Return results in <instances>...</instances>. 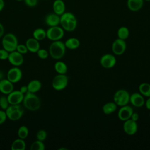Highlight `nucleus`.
I'll list each match as a JSON object with an SVG mask.
<instances>
[{
	"mask_svg": "<svg viewBox=\"0 0 150 150\" xmlns=\"http://www.w3.org/2000/svg\"><path fill=\"white\" fill-rule=\"evenodd\" d=\"M25 148L26 143L23 139H16L12 142L11 145L12 150H25Z\"/></svg>",
	"mask_w": 150,
	"mask_h": 150,
	"instance_id": "393cba45",
	"label": "nucleus"
},
{
	"mask_svg": "<svg viewBox=\"0 0 150 150\" xmlns=\"http://www.w3.org/2000/svg\"><path fill=\"white\" fill-rule=\"evenodd\" d=\"M60 16L55 13L47 15L45 18L46 23L50 27L58 26L60 24Z\"/></svg>",
	"mask_w": 150,
	"mask_h": 150,
	"instance_id": "6ab92c4d",
	"label": "nucleus"
},
{
	"mask_svg": "<svg viewBox=\"0 0 150 150\" xmlns=\"http://www.w3.org/2000/svg\"><path fill=\"white\" fill-rule=\"evenodd\" d=\"M8 59L12 65L15 66H21L24 60L22 54L15 50L9 52Z\"/></svg>",
	"mask_w": 150,
	"mask_h": 150,
	"instance_id": "2eb2a0df",
	"label": "nucleus"
},
{
	"mask_svg": "<svg viewBox=\"0 0 150 150\" xmlns=\"http://www.w3.org/2000/svg\"><path fill=\"white\" fill-rule=\"evenodd\" d=\"M47 137V132L43 129H40L36 134V138L39 141H44Z\"/></svg>",
	"mask_w": 150,
	"mask_h": 150,
	"instance_id": "473e14b6",
	"label": "nucleus"
},
{
	"mask_svg": "<svg viewBox=\"0 0 150 150\" xmlns=\"http://www.w3.org/2000/svg\"><path fill=\"white\" fill-rule=\"evenodd\" d=\"M117 108V105L114 102H108L104 104L102 107V110L104 114L109 115L114 112Z\"/></svg>",
	"mask_w": 150,
	"mask_h": 150,
	"instance_id": "4be33fe9",
	"label": "nucleus"
},
{
	"mask_svg": "<svg viewBox=\"0 0 150 150\" xmlns=\"http://www.w3.org/2000/svg\"><path fill=\"white\" fill-rule=\"evenodd\" d=\"M20 91L22 92L23 94H25L28 91V87H27V86H22L21 87Z\"/></svg>",
	"mask_w": 150,
	"mask_h": 150,
	"instance_id": "a19ab883",
	"label": "nucleus"
},
{
	"mask_svg": "<svg viewBox=\"0 0 150 150\" xmlns=\"http://www.w3.org/2000/svg\"><path fill=\"white\" fill-rule=\"evenodd\" d=\"M9 101L8 100V98L5 96L0 97V107L2 110H6V109L9 106Z\"/></svg>",
	"mask_w": 150,
	"mask_h": 150,
	"instance_id": "2f4dec72",
	"label": "nucleus"
},
{
	"mask_svg": "<svg viewBox=\"0 0 150 150\" xmlns=\"http://www.w3.org/2000/svg\"><path fill=\"white\" fill-rule=\"evenodd\" d=\"M9 52L5 50L4 49H0V59L1 60H5L7 59L9 56Z\"/></svg>",
	"mask_w": 150,
	"mask_h": 150,
	"instance_id": "c9c22d12",
	"label": "nucleus"
},
{
	"mask_svg": "<svg viewBox=\"0 0 150 150\" xmlns=\"http://www.w3.org/2000/svg\"><path fill=\"white\" fill-rule=\"evenodd\" d=\"M144 105H145L146 109L150 110V97H148V99L146 101H145Z\"/></svg>",
	"mask_w": 150,
	"mask_h": 150,
	"instance_id": "ea45409f",
	"label": "nucleus"
},
{
	"mask_svg": "<svg viewBox=\"0 0 150 150\" xmlns=\"http://www.w3.org/2000/svg\"><path fill=\"white\" fill-rule=\"evenodd\" d=\"M144 1H150V0H144Z\"/></svg>",
	"mask_w": 150,
	"mask_h": 150,
	"instance_id": "a18cd8bd",
	"label": "nucleus"
},
{
	"mask_svg": "<svg viewBox=\"0 0 150 150\" xmlns=\"http://www.w3.org/2000/svg\"><path fill=\"white\" fill-rule=\"evenodd\" d=\"M23 103L24 107L30 111L38 110L41 105L39 98L34 93L29 91H27L24 95Z\"/></svg>",
	"mask_w": 150,
	"mask_h": 150,
	"instance_id": "f03ea898",
	"label": "nucleus"
},
{
	"mask_svg": "<svg viewBox=\"0 0 150 150\" xmlns=\"http://www.w3.org/2000/svg\"><path fill=\"white\" fill-rule=\"evenodd\" d=\"M130 94L125 89H119L114 94L113 100L117 106L122 107L129 103Z\"/></svg>",
	"mask_w": 150,
	"mask_h": 150,
	"instance_id": "39448f33",
	"label": "nucleus"
},
{
	"mask_svg": "<svg viewBox=\"0 0 150 150\" xmlns=\"http://www.w3.org/2000/svg\"><path fill=\"white\" fill-rule=\"evenodd\" d=\"M26 46L28 50L32 53H36L40 48L39 40L33 38H29L26 42Z\"/></svg>",
	"mask_w": 150,
	"mask_h": 150,
	"instance_id": "aec40b11",
	"label": "nucleus"
},
{
	"mask_svg": "<svg viewBox=\"0 0 150 150\" xmlns=\"http://www.w3.org/2000/svg\"><path fill=\"white\" fill-rule=\"evenodd\" d=\"M54 69L58 74H66L67 71V66L63 62L58 61L54 64Z\"/></svg>",
	"mask_w": 150,
	"mask_h": 150,
	"instance_id": "bb28decb",
	"label": "nucleus"
},
{
	"mask_svg": "<svg viewBox=\"0 0 150 150\" xmlns=\"http://www.w3.org/2000/svg\"><path fill=\"white\" fill-rule=\"evenodd\" d=\"M123 130L124 132L128 135L135 134L138 131V124L137 121L131 119H128L124 121Z\"/></svg>",
	"mask_w": 150,
	"mask_h": 150,
	"instance_id": "9b49d317",
	"label": "nucleus"
},
{
	"mask_svg": "<svg viewBox=\"0 0 150 150\" xmlns=\"http://www.w3.org/2000/svg\"><path fill=\"white\" fill-rule=\"evenodd\" d=\"M64 34V29L58 26L50 27L46 31V37L52 41L60 40Z\"/></svg>",
	"mask_w": 150,
	"mask_h": 150,
	"instance_id": "6e6552de",
	"label": "nucleus"
},
{
	"mask_svg": "<svg viewBox=\"0 0 150 150\" xmlns=\"http://www.w3.org/2000/svg\"><path fill=\"white\" fill-rule=\"evenodd\" d=\"M149 117H150V112H149Z\"/></svg>",
	"mask_w": 150,
	"mask_h": 150,
	"instance_id": "de8ad7c7",
	"label": "nucleus"
},
{
	"mask_svg": "<svg viewBox=\"0 0 150 150\" xmlns=\"http://www.w3.org/2000/svg\"><path fill=\"white\" fill-rule=\"evenodd\" d=\"M133 112H134V110L132 107L127 104V105L120 107V108L118 111L117 116H118V118L121 121H125L131 118V115L133 113Z\"/></svg>",
	"mask_w": 150,
	"mask_h": 150,
	"instance_id": "f8f14e48",
	"label": "nucleus"
},
{
	"mask_svg": "<svg viewBox=\"0 0 150 150\" xmlns=\"http://www.w3.org/2000/svg\"><path fill=\"white\" fill-rule=\"evenodd\" d=\"M33 36L36 40H42L46 37V32L42 28H38L33 31Z\"/></svg>",
	"mask_w": 150,
	"mask_h": 150,
	"instance_id": "c85d7f7f",
	"label": "nucleus"
},
{
	"mask_svg": "<svg viewBox=\"0 0 150 150\" xmlns=\"http://www.w3.org/2000/svg\"><path fill=\"white\" fill-rule=\"evenodd\" d=\"M5 112L7 118L12 121H16L22 117L24 110L19 104H14L8 106Z\"/></svg>",
	"mask_w": 150,
	"mask_h": 150,
	"instance_id": "423d86ee",
	"label": "nucleus"
},
{
	"mask_svg": "<svg viewBox=\"0 0 150 150\" xmlns=\"http://www.w3.org/2000/svg\"><path fill=\"white\" fill-rule=\"evenodd\" d=\"M66 48L64 43L63 42L60 40L53 41L49 46V52L53 59L59 60L64 56Z\"/></svg>",
	"mask_w": 150,
	"mask_h": 150,
	"instance_id": "7ed1b4c3",
	"label": "nucleus"
},
{
	"mask_svg": "<svg viewBox=\"0 0 150 150\" xmlns=\"http://www.w3.org/2000/svg\"><path fill=\"white\" fill-rule=\"evenodd\" d=\"M16 1H23V0H16Z\"/></svg>",
	"mask_w": 150,
	"mask_h": 150,
	"instance_id": "49530a36",
	"label": "nucleus"
},
{
	"mask_svg": "<svg viewBox=\"0 0 150 150\" xmlns=\"http://www.w3.org/2000/svg\"><path fill=\"white\" fill-rule=\"evenodd\" d=\"M64 45L66 48L71 50L77 49L80 45V40L76 38H70L66 40Z\"/></svg>",
	"mask_w": 150,
	"mask_h": 150,
	"instance_id": "5701e85b",
	"label": "nucleus"
},
{
	"mask_svg": "<svg viewBox=\"0 0 150 150\" xmlns=\"http://www.w3.org/2000/svg\"><path fill=\"white\" fill-rule=\"evenodd\" d=\"M60 24H61L64 30L71 32L76 29L77 25V20L73 13L70 12H64L60 15Z\"/></svg>",
	"mask_w": 150,
	"mask_h": 150,
	"instance_id": "f257e3e1",
	"label": "nucleus"
},
{
	"mask_svg": "<svg viewBox=\"0 0 150 150\" xmlns=\"http://www.w3.org/2000/svg\"><path fill=\"white\" fill-rule=\"evenodd\" d=\"M45 148V145L42 141L37 140L34 141L30 145V149L31 150H44Z\"/></svg>",
	"mask_w": 150,
	"mask_h": 150,
	"instance_id": "c756f323",
	"label": "nucleus"
},
{
	"mask_svg": "<svg viewBox=\"0 0 150 150\" xmlns=\"http://www.w3.org/2000/svg\"><path fill=\"white\" fill-rule=\"evenodd\" d=\"M144 1V0H127V5L130 11L137 12L142 8Z\"/></svg>",
	"mask_w": 150,
	"mask_h": 150,
	"instance_id": "a211bd4d",
	"label": "nucleus"
},
{
	"mask_svg": "<svg viewBox=\"0 0 150 150\" xmlns=\"http://www.w3.org/2000/svg\"><path fill=\"white\" fill-rule=\"evenodd\" d=\"M2 44L4 49L8 52L15 51L18 45L17 38L12 33H7L2 38Z\"/></svg>",
	"mask_w": 150,
	"mask_h": 150,
	"instance_id": "20e7f679",
	"label": "nucleus"
},
{
	"mask_svg": "<svg viewBox=\"0 0 150 150\" xmlns=\"http://www.w3.org/2000/svg\"><path fill=\"white\" fill-rule=\"evenodd\" d=\"M101 66L105 69H111L115 66L117 62L116 57L114 55L110 53L103 54L100 58Z\"/></svg>",
	"mask_w": 150,
	"mask_h": 150,
	"instance_id": "9d476101",
	"label": "nucleus"
},
{
	"mask_svg": "<svg viewBox=\"0 0 150 150\" xmlns=\"http://www.w3.org/2000/svg\"><path fill=\"white\" fill-rule=\"evenodd\" d=\"M26 5L29 7L35 6L38 2V0H24Z\"/></svg>",
	"mask_w": 150,
	"mask_h": 150,
	"instance_id": "e433bc0d",
	"label": "nucleus"
},
{
	"mask_svg": "<svg viewBox=\"0 0 150 150\" xmlns=\"http://www.w3.org/2000/svg\"><path fill=\"white\" fill-rule=\"evenodd\" d=\"M7 115L5 111L0 110V125L3 124L6 120Z\"/></svg>",
	"mask_w": 150,
	"mask_h": 150,
	"instance_id": "4c0bfd02",
	"label": "nucleus"
},
{
	"mask_svg": "<svg viewBox=\"0 0 150 150\" xmlns=\"http://www.w3.org/2000/svg\"><path fill=\"white\" fill-rule=\"evenodd\" d=\"M13 90V85L8 79L0 80V91L5 94H9Z\"/></svg>",
	"mask_w": 150,
	"mask_h": 150,
	"instance_id": "f3484780",
	"label": "nucleus"
},
{
	"mask_svg": "<svg viewBox=\"0 0 150 150\" xmlns=\"http://www.w3.org/2000/svg\"><path fill=\"white\" fill-rule=\"evenodd\" d=\"M22 71L20 69L14 67L9 70L7 73V79L12 83L18 82L22 78Z\"/></svg>",
	"mask_w": 150,
	"mask_h": 150,
	"instance_id": "4468645a",
	"label": "nucleus"
},
{
	"mask_svg": "<svg viewBox=\"0 0 150 150\" xmlns=\"http://www.w3.org/2000/svg\"><path fill=\"white\" fill-rule=\"evenodd\" d=\"M24 97V94L20 91V90L12 91L8 94L7 97L8 100L10 105L14 104H19L21 102L23 101Z\"/></svg>",
	"mask_w": 150,
	"mask_h": 150,
	"instance_id": "ddd939ff",
	"label": "nucleus"
},
{
	"mask_svg": "<svg viewBox=\"0 0 150 150\" xmlns=\"http://www.w3.org/2000/svg\"><path fill=\"white\" fill-rule=\"evenodd\" d=\"M37 53H38V56H39V57L42 59H46L49 55L48 52L46 50L43 49H39L38 50V51L37 52Z\"/></svg>",
	"mask_w": 150,
	"mask_h": 150,
	"instance_id": "72a5a7b5",
	"label": "nucleus"
},
{
	"mask_svg": "<svg viewBox=\"0 0 150 150\" xmlns=\"http://www.w3.org/2000/svg\"><path fill=\"white\" fill-rule=\"evenodd\" d=\"M53 9L54 12L60 16L64 12L66 9V6L63 0H55L53 4Z\"/></svg>",
	"mask_w": 150,
	"mask_h": 150,
	"instance_id": "412c9836",
	"label": "nucleus"
},
{
	"mask_svg": "<svg viewBox=\"0 0 150 150\" xmlns=\"http://www.w3.org/2000/svg\"><path fill=\"white\" fill-rule=\"evenodd\" d=\"M1 77H2V74H1V73L0 72V79H1Z\"/></svg>",
	"mask_w": 150,
	"mask_h": 150,
	"instance_id": "c03bdc74",
	"label": "nucleus"
},
{
	"mask_svg": "<svg viewBox=\"0 0 150 150\" xmlns=\"http://www.w3.org/2000/svg\"><path fill=\"white\" fill-rule=\"evenodd\" d=\"M139 93L143 96L150 97V84L148 83H142L139 84L138 87Z\"/></svg>",
	"mask_w": 150,
	"mask_h": 150,
	"instance_id": "a878e982",
	"label": "nucleus"
},
{
	"mask_svg": "<svg viewBox=\"0 0 150 150\" xmlns=\"http://www.w3.org/2000/svg\"><path fill=\"white\" fill-rule=\"evenodd\" d=\"M68 82L69 79L66 74H58L53 79L52 85L54 90L60 91L67 87Z\"/></svg>",
	"mask_w": 150,
	"mask_h": 150,
	"instance_id": "0eeeda50",
	"label": "nucleus"
},
{
	"mask_svg": "<svg viewBox=\"0 0 150 150\" xmlns=\"http://www.w3.org/2000/svg\"><path fill=\"white\" fill-rule=\"evenodd\" d=\"M27 87L28 91L35 93L40 90L42 87V84L40 81L38 80H33L28 83Z\"/></svg>",
	"mask_w": 150,
	"mask_h": 150,
	"instance_id": "b1692460",
	"label": "nucleus"
},
{
	"mask_svg": "<svg viewBox=\"0 0 150 150\" xmlns=\"http://www.w3.org/2000/svg\"><path fill=\"white\" fill-rule=\"evenodd\" d=\"M5 6V2L4 0H0V11H1Z\"/></svg>",
	"mask_w": 150,
	"mask_h": 150,
	"instance_id": "37998d69",
	"label": "nucleus"
},
{
	"mask_svg": "<svg viewBox=\"0 0 150 150\" xmlns=\"http://www.w3.org/2000/svg\"><path fill=\"white\" fill-rule=\"evenodd\" d=\"M28 134H29V129L26 126L23 125L20 127L18 131V135L19 138L24 139L28 137Z\"/></svg>",
	"mask_w": 150,
	"mask_h": 150,
	"instance_id": "7c9ffc66",
	"label": "nucleus"
},
{
	"mask_svg": "<svg viewBox=\"0 0 150 150\" xmlns=\"http://www.w3.org/2000/svg\"><path fill=\"white\" fill-rule=\"evenodd\" d=\"M129 103L135 107H141L145 104L144 96L139 93H134L130 94Z\"/></svg>",
	"mask_w": 150,
	"mask_h": 150,
	"instance_id": "dca6fc26",
	"label": "nucleus"
},
{
	"mask_svg": "<svg viewBox=\"0 0 150 150\" xmlns=\"http://www.w3.org/2000/svg\"><path fill=\"white\" fill-rule=\"evenodd\" d=\"M129 36V30L126 26H121L117 30V36L122 40H126Z\"/></svg>",
	"mask_w": 150,
	"mask_h": 150,
	"instance_id": "cd10ccee",
	"label": "nucleus"
},
{
	"mask_svg": "<svg viewBox=\"0 0 150 150\" xmlns=\"http://www.w3.org/2000/svg\"><path fill=\"white\" fill-rule=\"evenodd\" d=\"M4 33V28L3 25L0 23V38H1Z\"/></svg>",
	"mask_w": 150,
	"mask_h": 150,
	"instance_id": "79ce46f5",
	"label": "nucleus"
},
{
	"mask_svg": "<svg viewBox=\"0 0 150 150\" xmlns=\"http://www.w3.org/2000/svg\"><path fill=\"white\" fill-rule=\"evenodd\" d=\"M126 49L127 43L125 40L117 38L112 43V51L113 53L117 56L122 55L125 52Z\"/></svg>",
	"mask_w": 150,
	"mask_h": 150,
	"instance_id": "1a4fd4ad",
	"label": "nucleus"
},
{
	"mask_svg": "<svg viewBox=\"0 0 150 150\" xmlns=\"http://www.w3.org/2000/svg\"><path fill=\"white\" fill-rule=\"evenodd\" d=\"M18 52H19L21 54H25L28 52V49L26 45H18L16 49Z\"/></svg>",
	"mask_w": 150,
	"mask_h": 150,
	"instance_id": "f704fd0d",
	"label": "nucleus"
},
{
	"mask_svg": "<svg viewBox=\"0 0 150 150\" xmlns=\"http://www.w3.org/2000/svg\"><path fill=\"white\" fill-rule=\"evenodd\" d=\"M130 119H131V120H134V121L137 122V121H138V119H139V114H138V113H137V112H133V113H132V115H131V118H130Z\"/></svg>",
	"mask_w": 150,
	"mask_h": 150,
	"instance_id": "58836bf2",
	"label": "nucleus"
}]
</instances>
